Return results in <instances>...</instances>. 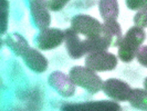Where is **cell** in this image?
<instances>
[{
  "label": "cell",
  "mask_w": 147,
  "mask_h": 111,
  "mask_svg": "<svg viewBox=\"0 0 147 111\" xmlns=\"http://www.w3.org/2000/svg\"><path fill=\"white\" fill-rule=\"evenodd\" d=\"M70 0H47L49 9L52 12H58L65 7Z\"/></svg>",
  "instance_id": "ac0fdd59"
},
{
  "label": "cell",
  "mask_w": 147,
  "mask_h": 111,
  "mask_svg": "<svg viewBox=\"0 0 147 111\" xmlns=\"http://www.w3.org/2000/svg\"><path fill=\"white\" fill-rule=\"evenodd\" d=\"M102 34L112 47H118L123 38L121 26L116 20L105 21L102 24Z\"/></svg>",
  "instance_id": "7c38bea8"
},
{
  "label": "cell",
  "mask_w": 147,
  "mask_h": 111,
  "mask_svg": "<svg viewBox=\"0 0 147 111\" xmlns=\"http://www.w3.org/2000/svg\"><path fill=\"white\" fill-rule=\"evenodd\" d=\"M99 10L105 21L117 20L120 12L118 2L117 0H99Z\"/></svg>",
  "instance_id": "5bb4252c"
},
{
  "label": "cell",
  "mask_w": 147,
  "mask_h": 111,
  "mask_svg": "<svg viewBox=\"0 0 147 111\" xmlns=\"http://www.w3.org/2000/svg\"><path fill=\"white\" fill-rule=\"evenodd\" d=\"M144 28L138 26L130 28L119 44L117 52L119 59L123 62H130L136 58L137 52L145 40Z\"/></svg>",
  "instance_id": "6da1fadb"
},
{
  "label": "cell",
  "mask_w": 147,
  "mask_h": 111,
  "mask_svg": "<svg viewBox=\"0 0 147 111\" xmlns=\"http://www.w3.org/2000/svg\"><path fill=\"white\" fill-rule=\"evenodd\" d=\"M117 62L116 55L107 51L88 53L85 59L86 66L95 72L112 71L117 67Z\"/></svg>",
  "instance_id": "277c9868"
},
{
  "label": "cell",
  "mask_w": 147,
  "mask_h": 111,
  "mask_svg": "<svg viewBox=\"0 0 147 111\" xmlns=\"http://www.w3.org/2000/svg\"><path fill=\"white\" fill-rule=\"evenodd\" d=\"M48 84L63 97H70L76 93V85L70 76L61 71L51 73L48 78Z\"/></svg>",
  "instance_id": "9c48e42d"
},
{
  "label": "cell",
  "mask_w": 147,
  "mask_h": 111,
  "mask_svg": "<svg viewBox=\"0 0 147 111\" xmlns=\"http://www.w3.org/2000/svg\"><path fill=\"white\" fill-rule=\"evenodd\" d=\"M68 76L75 85L90 94H95L102 90L103 81L100 76L86 66H74L70 70Z\"/></svg>",
  "instance_id": "7a4b0ae2"
},
{
  "label": "cell",
  "mask_w": 147,
  "mask_h": 111,
  "mask_svg": "<svg viewBox=\"0 0 147 111\" xmlns=\"http://www.w3.org/2000/svg\"><path fill=\"white\" fill-rule=\"evenodd\" d=\"M64 41L69 57L73 60H79L86 55L84 41L71 28L64 30Z\"/></svg>",
  "instance_id": "30bf717a"
},
{
  "label": "cell",
  "mask_w": 147,
  "mask_h": 111,
  "mask_svg": "<svg viewBox=\"0 0 147 111\" xmlns=\"http://www.w3.org/2000/svg\"><path fill=\"white\" fill-rule=\"evenodd\" d=\"M146 7L139 9L134 18V22L136 26L141 28L146 27Z\"/></svg>",
  "instance_id": "e0dca14e"
},
{
  "label": "cell",
  "mask_w": 147,
  "mask_h": 111,
  "mask_svg": "<svg viewBox=\"0 0 147 111\" xmlns=\"http://www.w3.org/2000/svg\"><path fill=\"white\" fill-rule=\"evenodd\" d=\"M146 51H147L146 46H142V47H140L138 52H137L136 55L138 62L141 63V65H142V66H144V67H146L147 66Z\"/></svg>",
  "instance_id": "ffe728a7"
},
{
  "label": "cell",
  "mask_w": 147,
  "mask_h": 111,
  "mask_svg": "<svg viewBox=\"0 0 147 111\" xmlns=\"http://www.w3.org/2000/svg\"><path fill=\"white\" fill-rule=\"evenodd\" d=\"M30 15L34 26L44 29L51 24V15L47 6V0H28Z\"/></svg>",
  "instance_id": "8992f818"
},
{
  "label": "cell",
  "mask_w": 147,
  "mask_h": 111,
  "mask_svg": "<svg viewBox=\"0 0 147 111\" xmlns=\"http://www.w3.org/2000/svg\"><path fill=\"white\" fill-rule=\"evenodd\" d=\"M21 58L26 66L35 73H44L48 68L49 62L47 59L35 48L29 47Z\"/></svg>",
  "instance_id": "8fae6325"
},
{
  "label": "cell",
  "mask_w": 147,
  "mask_h": 111,
  "mask_svg": "<svg viewBox=\"0 0 147 111\" xmlns=\"http://www.w3.org/2000/svg\"><path fill=\"white\" fill-rule=\"evenodd\" d=\"M146 91L142 89H131L127 100L130 105L134 108L141 110H147Z\"/></svg>",
  "instance_id": "9a60e30c"
},
{
  "label": "cell",
  "mask_w": 147,
  "mask_h": 111,
  "mask_svg": "<svg viewBox=\"0 0 147 111\" xmlns=\"http://www.w3.org/2000/svg\"><path fill=\"white\" fill-rule=\"evenodd\" d=\"M5 43L14 55L18 57H21L30 47L24 37L15 32L7 34Z\"/></svg>",
  "instance_id": "4fadbf2b"
},
{
  "label": "cell",
  "mask_w": 147,
  "mask_h": 111,
  "mask_svg": "<svg viewBox=\"0 0 147 111\" xmlns=\"http://www.w3.org/2000/svg\"><path fill=\"white\" fill-rule=\"evenodd\" d=\"M62 110H88V111H119L122 108L120 104L111 100L90 101L79 103H66L61 108Z\"/></svg>",
  "instance_id": "ba28073f"
},
{
  "label": "cell",
  "mask_w": 147,
  "mask_h": 111,
  "mask_svg": "<svg viewBox=\"0 0 147 111\" xmlns=\"http://www.w3.org/2000/svg\"><path fill=\"white\" fill-rule=\"evenodd\" d=\"M102 89L110 99L118 102H126L132 89L128 84L120 79H109L103 81Z\"/></svg>",
  "instance_id": "52a82bcc"
},
{
  "label": "cell",
  "mask_w": 147,
  "mask_h": 111,
  "mask_svg": "<svg viewBox=\"0 0 147 111\" xmlns=\"http://www.w3.org/2000/svg\"><path fill=\"white\" fill-rule=\"evenodd\" d=\"M4 44H5V41H3V39H2V37H0V49L3 47Z\"/></svg>",
  "instance_id": "44dd1931"
},
{
  "label": "cell",
  "mask_w": 147,
  "mask_h": 111,
  "mask_svg": "<svg viewBox=\"0 0 147 111\" xmlns=\"http://www.w3.org/2000/svg\"><path fill=\"white\" fill-rule=\"evenodd\" d=\"M147 0H125L126 6L131 10H139L146 7Z\"/></svg>",
  "instance_id": "d6986e66"
},
{
  "label": "cell",
  "mask_w": 147,
  "mask_h": 111,
  "mask_svg": "<svg viewBox=\"0 0 147 111\" xmlns=\"http://www.w3.org/2000/svg\"><path fill=\"white\" fill-rule=\"evenodd\" d=\"M64 41V30L56 28H46L40 30L36 36L35 44L43 51L56 49Z\"/></svg>",
  "instance_id": "5b68a950"
},
{
  "label": "cell",
  "mask_w": 147,
  "mask_h": 111,
  "mask_svg": "<svg viewBox=\"0 0 147 111\" xmlns=\"http://www.w3.org/2000/svg\"><path fill=\"white\" fill-rule=\"evenodd\" d=\"M71 28L76 34L84 39L99 37L102 34V24L91 15L79 14L75 15L70 21Z\"/></svg>",
  "instance_id": "3957f363"
},
{
  "label": "cell",
  "mask_w": 147,
  "mask_h": 111,
  "mask_svg": "<svg viewBox=\"0 0 147 111\" xmlns=\"http://www.w3.org/2000/svg\"><path fill=\"white\" fill-rule=\"evenodd\" d=\"M9 2L8 0H0V37L7 31L9 23Z\"/></svg>",
  "instance_id": "2e32d148"
}]
</instances>
